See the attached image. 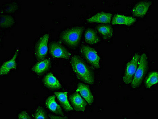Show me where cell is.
<instances>
[{"mask_svg": "<svg viewBox=\"0 0 158 119\" xmlns=\"http://www.w3.org/2000/svg\"><path fill=\"white\" fill-rule=\"evenodd\" d=\"M72 69L79 80L86 84L92 85L95 82L94 75L90 68L77 55H73L70 60Z\"/></svg>", "mask_w": 158, "mask_h": 119, "instance_id": "cell-1", "label": "cell"}, {"mask_svg": "<svg viewBox=\"0 0 158 119\" xmlns=\"http://www.w3.org/2000/svg\"><path fill=\"white\" fill-rule=\"evenodd\" d=\"M84 30V26H76L67 29L60 35L61 40L66 45L71 47L78 45Z\"/></svg>", "mask_w": 158, "mask_h": 119, "instance_id": "cell-2", "label": "cell"}, {"mask_svg": "<svg viewBox=\"0 0 158 119\" xmlns=\"http://www.w3.org/2000/svg\"><path fill=\"white\" fill-rule=\"evenodd\" d=\"M148 57L146 54L143 53L140 57L139 64L131 82L132 88H138L141 85L148 69Z\"/></svg>", "mask_w": 158, "mask_h": 119, "instance_id": "cell-3", "label": "cell"}, {"mask_svg": "<svg viewBox=\"0 0 158 119\" xmlns=\"http://www.w3.org/2000/svg\"><path fill=\"white\" fill-rule=\"evenodd\" d=\"M80 52L86 60L94 68H100L101 58L95 49L88 46L83 45L80 48Z\"/></svg>", "mask_w": 158, "mask_h": 119, "instance_id": "cell-4", "label": "cell"}, {"mask_svg": "<svg viewBox=\"0 0 158 119\" xmlns=\"http://www.w3.org/2000/svg\"><path fill=\"white\" fill-rule=\"evenodd\" d=\"M140 57L139 54H136L127 63L123 77V81L125 84H129L132 81L139 64Z\"/></svg>", "mask_w": 158, "mask_h": 119, "instance_id": "cell-5", "label": "cell"}, {"mask_svg": "<svg viewBox=\"0 0 158 119\" xmlns=\"http://www.w3.org/2000/svg\"><path fill=\"white\" fill-rule=\"evenodd\" d=\"M50 35L48 34L43 35L40 38L35 47V55L39 61L45 59L48 53V44Z\"/></svg>", "mask_w": 158, "mask_h": 119, "instance_id": "cell-6", "label": "cell"}, {"mask_svg": "<svg viewBox=\"0 0 158 119\" xmlns=\"http://www.w3.org/2000/svg\"><path fill=\"white\" fill-rule=\"evenodd\" d=\"M48 48L51 56L55 59L69 60L71 56V54L59 43L55 41L51 42L49 44Z\"/></svg>", "mask_w": 158, "mask_h": 119, "instance_id": "cell-7", "label": "cell"}, {"mask_svg": "<svg viewBox=\"0 0 158 119\" xmlns=\"http://www.w3.org/2000/svg\"><path fill=\"white\" fill-rule=\"evenodd\" d=\"M71 105L76 112H84L87 102L77 92L71 95L69 97Z\"/></svg>", "mask_w": 158, "mask_h": 119, "instance_id": "cell-8", "label": "cell"}, {"mask_svg": "<svg viewBox=\"0 0 158 119\" xmlns=\"http://www.w3.org/2000/svg\"><path fill=\"white\" fill-rule=\"evenodd\" d=\"M76 91L80 94L89 105H91L93 103L94 97L88 85L82 83H79Z\"/></svg>", "mask_w": 158, "mask_h": 119, "instance_id": "cell-9", "label": "cell"}, {"mask_svg": "<svg viewBox=\"0 0 158 119\" xmlns=\"http://www.w3.org/2000/svg\"><path fill=\"white\" fill-rule=\"evenodd\" d=\"M152 2L149 1H141L138 2L133 8L132 14L135 17L142 18L146 15Z\"/></svg>", "mask_w": 158, "mask_h": 119, "instance_id": "cell-10", "label": "cell"}, {"mask_svg": "<svg viewBox=\"0 0 158 119\" xmlns=\"http://www.w3.org/2000/svg\"><path fill=\"white\" fill-rule=\"evenodd\" d=\"M44 85L48 89L58 90L61 88V85L59 81L52 73L47 74L43 79Z\"/></svg>", "mask_w": 158, "mask_h": 119, "instance_id": "cell-11", "label": "cell"}, {"mask_svg": "<svg viewBox=\"0 0 158 119\" xmlns=\"http://www.w3.org/2000/svg\"><path fill=\"white\" fill-rule=\"evenodd\" d=\"M112 16L113 14L111 13L104 12H99L87 19V21L89 23L109 24L111 21Z\"/></svg>", "mask_w": 158, "mask_h": 119, "instance_id": "cell-12", "label": "cell"}, {"mask_svg": "<svg viewBox=\"0 0 158 119\" xmlns=\"http://www.w3.org/2000/svg\"><path fill=\"white\" fill-rule=\"evenodd\" d=\"M19 49L16 50L12 59L7 61L5 62L1 66L0 74L1 76L9 74L10 71L12 69L16 70L17 68L16 60L19 54Z\"/></svg>", "mask_w": 158, "mask_h": 119, "instance_id": "cell-13", "label": "cell"}, {"mask_svg": "<svg viewBox=\"0 0 158 119\" xmlns=\"http://www.w3.org/2000/svg\"><path fill=\"white\" fill-rule=\"evenodd\" d=\"M55 95H51L46 100V107L52 113L57 115L64 116L60 106L55 101Z\"/></svg>", "mask_w": 158, "mask_h": 119, "instance_id": "cell-14", "label": "cell"}, {"mask_svg": "<svg viewBox=\"0 0 158 119\" xmlns=\"http://www.w3.org/2000/svg\"><path fill=\"white\" fill-rule=\"evenodd\" d=\"M51 63L48 59L43 60L35 64L32 68V70L37 75L41 76L51 68Z\"/></svg>", "mask_w": 158, "mask_h": 119, "instance_id": "cell-15", "label": "cell"}, {"mask_svg": "<svg viewBox=\"0 0 158 119\" xmlns=\"http://www.w3.org/2000/svg\"><path fill=\"white\" fill-rule=\"evenodd\" d=\"M136 21V19L134 17L116 14L113 16L111 23L113 25H124L130 26L134 24Z\"/></svg>", "mask_w": 158, "mask_h": 119, "instance_id": "cell-16", "label": "cell"}, {"mask_svg": "<svg viewBox=\"0 0 158 119\" xmlns=\"http://www.w3.org/2000/svg\"><path fill=\"white\" fill-rule=\"evenodd\" d=\"M54 95L56 97L62 107L66 112L72 111L73 110L70 102L68 101V92H55Z\"/></svg>", "mask_w": 158, "mask_h": 119, "instance_id": "cell-17", "label": "cell"}, {"mask_svg": "<svg viewBox=\"0 0 158 119\" xmlns=\"http://www.w3.org/2000/svg\"><path fill=\"white\" fill-rule=\"evenodd\" d=\"M84 39L85 42L90 45L96 44L100 41L96 31L90 28H88L86 30L84 35Z\"/></svg>", "mask_w": 158, "mask_h": 119, "instance_id": "cell-18", "label": "cell"}, {"mask_svg": "<svg viewBox=\"0 0 158 119\" xmlns=\"http://www.w3.org/2000/svg\"><path fill=\"white\" fill-rule=\"evenodd\" d=\"M97 31L103 36L105 40L110 39L113 35V29L112 26L108 24H102L97 26Z\"/></svg>", "mask_w": 158, "mask_h": 119, "instance_id": "cell-19", "label": "cell"}, {"mask_svg": "<svg viewBox=\"0 0 158 119\" xmlns=\"http://www.w3.org/2000/svg\"><path fill=\"white\" fill-rule=\"evenodd\" d=\"M158 83V72H152L150 73L145 81V86L148 88H151Z\"/></svg>", "mask_w": 158, "mask_h": 119, "instance_id": "cell-20", "label": "cell"}, {"mask_svg": "<svg viewBox=\"0 0 158 119\" xmlns=\"http://www.w3.org/2000/svg\"><path fill=\"white\" fill-rule=\"evenodd\" d=\"M15 23L13 18L9 15H4L1 16V26L2 27H9Z\"/></svg>", "mask_w": 158, "mask_h": 119, "instance_id": "cell-21", "label": "cell"}, {"mask_svg": "<svg viewBox=\"0 0 158 119\" xmlns=\"http://www.w3.org/2000/svg\"><path fill=\"white\" fill-rule=\"evenodd\" d=\"M33 117L35 119H48L46 112L41 106H38L33 115Z\"/></svg>", "mask_w": 158, "mask_h": 119, "instance_id": "cell-22", "label": "cell"}, {"mask_svg": "<svg viewBox=\"0 0 158 119\" xmlns=\"http://www.w3.org/2000/svg\"><path fill=\"white\" fill-rule=\"evenodd\" d=\"M18 118L20 119H31L28 113L25 111H23L18 115Z\"/></svg>", "mask_w": 158, "mask_h": 119, "instance_id": "cell-23", "label": "cell"}, {"mask_svg": "<svg viewBox=\"0 0 158 119\" xmlns=\"http://www.w3.org/2000/svg\"><path fill=\"white\" fill-rule=\"evenodd\" d=\"M48 117L49 118L52 119H68V117L66 116H62L59 115H55L49 114L48 115Z\"/></svg>", "mask_w": 158, "mask_h": 119, "instance_id": "cell-24", "label": "cell"}]
</instances>
